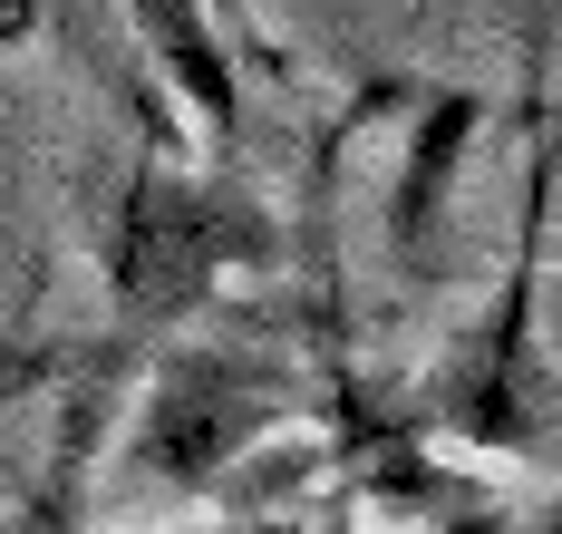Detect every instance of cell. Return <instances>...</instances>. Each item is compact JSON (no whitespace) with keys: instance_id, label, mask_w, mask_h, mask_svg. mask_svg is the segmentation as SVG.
<instances>
[{"instance_id":"cell-3","label":"cell","mask_w":562,"mask_h":534,"mask_svg":"<svg viewBox=\"0 0 562 534\" xmlns=\"http://www.w3.org/2000/svg\"><path fill=\"white\" fill-rule=\"evenodd\" d=\"M136 20H146V40L175 59V78L194 88V108L214 126H233V78H224V49H214L204 10H194V0H136Z\"/></svg>"},{"instance_id":"cell-1","label":"cell","mask_w":562,"mask_h":534,"mask_svg":"<svg viewBox=\"0 0 562 534\" xmlns=\"http://www.w3.org/2000/svg\"><path fill=\"white\" fill-rule=\"evenodd\" d=\"M301 369L272 341H175L146 379V418L126 427V467L156 496H194L204 476H224L281 409H291Z\"/></svg>"},{"instance_id":"cell-2","label":"cell","mask_w":562,"mask_h":534,"mask_svg":"<svg viewBox=\"0 0 562 534\" xmlns=\"http://www.w3.org/2000/svg\"><path fill=\"white\" fill-rule=\"evenodd\" d=\"M272 224L262 204H243L233 185H166L146 176L126 224H116V311H126V341H166L194 301L214 292L224 263H272Z\"/></svg>"},{"instance_id":"cell-4","label":"cell","mask_w":562,"mask_h":534,"mask_svg":"<svg viewBox=\"0 0 562 534\" xmlns=\"http://www.w3.org/2000/svg\"><path fill=\"white\" fill-rule=\"evenodd\" d=\"M204 534H291V525L272 515V525H204Z\"/></svg>"}]
</instances>
